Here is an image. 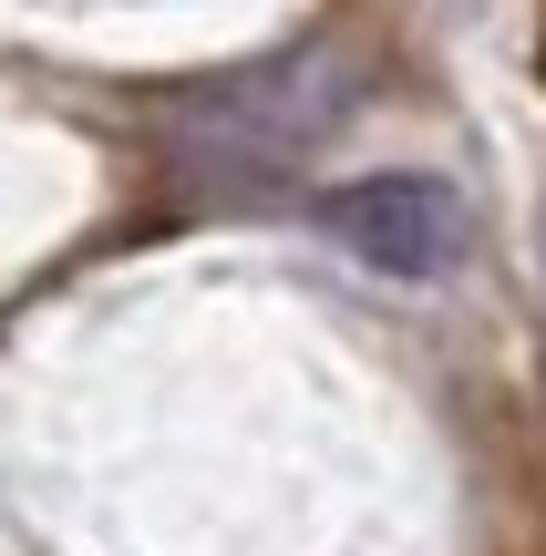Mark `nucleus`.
I'll return each mask as SVG.
<instances>
[{
  "mask_svg": "<svg viewBox=\"0 0 546 556\" xmlns=\"http://www.w3.org/2000/svg\"><path fill=\"white\" fill-rule=\"evenodd\" d=\"M309 217H320V238L351 248L371 278H454L465 248H474V217H465V197H454L444 176H351V186H330Z\"/></svg>",
  "mask_w": 546,
  "mask_h": 556,
  "instance_id": "nucleus-1",
  "label": "nucleus"
},
{
  "mask_svg": "<svg viewBox=\"0 0 546 556\" xmlns=\"http://www.w3.org/2000/svg\"><path fill=\"white\" fill-rule=\"evenodd\" d=\"M351 103H361V83H351L341 62H289V73L238 83V93L206 114V135L238 165H289V155H309V144H330V124H341Z\"/></svg>",
  "mask_w": 546,
  "mask_h": 556,
  "instance_id": "nucleus-2",
  "label": "nucleus"
}]
</instances>
